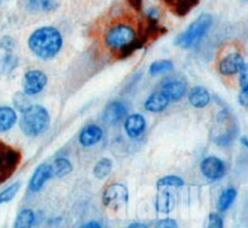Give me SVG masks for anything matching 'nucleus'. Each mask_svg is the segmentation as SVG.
I'll list each match as a JSON object with an SVG mask.
<instances>
[{"label":"nucleus","mask_w":248,"mask_h":228,"mask_svg":"<svg viewBox=\"0 0 248 228\" xmlns=\"http://www.w3.org/2000/svg\"><path fill=\"white\" fill-rule=\"evenodd\" d=\"M52 177V170L51 165L41 164L34 171L33 176L31 177L28 188L31 192H39L44 187V184Z\"/></svg>","instance_id":"11"},{"label":"nucleus","mask_w":248,"mask_h":228,"mask_svg":"<svg viewBox=\"0 0 248 228\" xmlns=\"http://www.w3.org/2000/svg\"><path fill=\"white\" fill-rule=\"evenodd\" d=\"M205 228H224V222L219 213L212 212L208 216L207 225Z\"/></svg>","instance_id":"29"},{"label":"nucleus","mask_w":248,"mask_h":228,"mask_svg":"<svg viewBox=\"0 0 248 228\" xmlns=\"http://www.w3.org/2000/svg\"><path fill=\"white\" fill-rule=\"evenodd\" d=\"M128 203V189L123 183L109 184L103 193V204L113 210L126 206Z\"/></svg>","instance_id":"6"},{"label":"nucleus","mask_w":248,"mask_h":228,"mask_svg":"<svg viewBox=\"0 0 248 228\" xmlns=\"http://www.w3.org/2000/svg\"><path fill=\"white\" fill-rule=\"evenodd\" d=\"M2 1H6V0H0V2H2Z\"/></svg>","instance_id":"40"},{"label":"nucleus","mask_w":248,"mask_h":228,"mask_svg":"<svg viewBox=\"0 0 248 228\" xmlns=\"http://www.w3.org/2000/svg\"><path fill=\"white\" fill-rule=\"evenodd\" d=\"M237 196V191L235 188H227L222 192V194L218 198V203H217V209L218 211L220 212H224L227 211L230 206L232 205V203L235 201Z\"/></svg>","instance_id":"19"},{"label":"nucleus","mask_w":248,"mask_h":228,"mask_svg":"<svg viewBox=\"0 0 248 228\" xmlns=\"http://www.w3.org/2000/svg\"><path fill=\"white\" fill-rule=\"evenodd\" d=\"M17 121V114L11 107H0V132L11 130Z\"/></svg>","instance_id":"17"},{"label":"nucleus","mask_w":248,"mask_h":228,"mask_svg":"<svg viewBox=\"0 0 248 228\" xmlns=\"http://www.w3.org/2000/svg\"><path fill=\"white\" fill-rule=\"evenodd\" d=\"M47 84V77L44 72L38 69H31L24 74L23 79V92L28 96L36 95L43 91Z\"/></svg>","instance_id":"7"},{"label":"nucleus","mask_w":248,"mask_h":228,"mask_svg":"<svg viewBox=\"0 0 248 228\" xmlns=\"http://www.w3.org/2000/svg\"><path fill=\"white\" fill-rule=\"evenodd\" d=\"M103 137V130L98 125H87L84 130L80 132L79 141L84 147H91L97 145Z\"/></svg>","instance_id":"13"},{"label":"nucleus","mask_w":248,"mask_h":228,"mask_svg":"<svg viewBox=\"0 0 248 228\" xmlns=\"http://www.w3.org/2000/svg\"><path fill=\"white\" fill-rule=\"evenodd\" d=\"M113 169V163L108 158H103V159L99 160L93 167V175L94 177H97L98 179H103L108 176L111 172Z\"/></svg>","instance_id":"22"},{"label":"nucleus","mask_w":248,"mask_h":228,"mask_svg":"<svg viewBox=\"0 0 248 228\" xmlns=\"http://www.w3.org/2000/svg\"><path fill=\"white\" fill-rule=\"evenodd\" d=\"M244 65V57L240 53H229L219 62V72L223 75H234L241 70Z\"/></svg>","instance_id":"10"},{"label":"nucleus","mask_w":248,"mask_h":228,"mask_svg":"<svg viewBox=\"0 0 248 228\" xmlns=\"http://www.w3.org/2000/svg\"><path fill=\"white\" fill-rule=\"evenodd\" d=\"M21 160L18 150L0 141V183L9 179L17 169Z\"/></svg>","instance_id":"5"},{"label":"nucleus","mask_w":248,"mask_h":228,"mask_svg":"<svg viewBox=\"0 0 248 228\" xmlns=\"http://www.w3.org/2000/svg\"><path fill=\"white\" fill-rule=\"evenodd\" d=\"M184 184L183 179L178 176H174V175H169V176H165L162 179H160L156 182L157 188H170V187H182Z\"/></svg>","instance_id":"27"},{"label":"nucleus","mask_w":248,"mask_h":228,"mask_svg":"<svg viewBox=\"0 0 248 228\" xmlns=\"http://www.w3.org/2000/svg\"><path fill=\"white\" fill-rule=\"evenodd\" d=\"M155 228H178V223L172 218H164L156 223Z\"/></svg>","instance_id":"32"},{"label":"nucleus","mask_w":248,"mask_h":228,"mask_svg":"<svg viewBox=\"0 0 248 228\" xmlns=\"http://www.w3.org/2000/svg\"><path fill=\"white\" fill-rule=\"evenodd\" d=\"M28 7L31 11L51 12L56 10L57 5L53 0H28Z\"/></svg>","instance_id":"23"},{"label":"nucleus","mask_w":248,"mask_h":228,"mask_svg":"<svg viewBox=\"0 0 248 228\" xmlns=\"http://www.w3.org/2000/svg\"><path fill=\"white\" fill-rule=\"evenodd\" d=\"M15 45H16V41H15L11 36L5 35L0 39V48H1L2 50L6 51V52H10V51L14 50Z\"/></svg>","instance_id":"30"},{"label":"nucleus","mask_w":248,"mask_h":228,"mask_svg":"<svg viewBox=\"0 0 248 228\" xmlns=\"http://www.w3.org/2000/svg\"><path fill=\"white\" fill-rule=\"evenodd\" d=\"M239 101L242 106L248 107V89L242 90L239 95Z\"/></svg>","instance_id":"34"},{"label":"nucleus","mask_w":248,"mask_h":228,"mask_svg":"<svg viewBox=\"0 0 248 228\" xmlns=\"http://www.w3.org/2000/svg\"><path fill=\"white\" fill-rule=\"evenodd\" d=\"M186 84L181 79L167 80L162 84L161 94L165 95L169 101H178L186 95Z\"/></svg>","instance_id":"9"},{"label":"nucleus","mask_w":248,"mask_h":228,"mask_svg":"<svg viewBox=\"0 0 248 228\" xmlns=\"http://www.w3.org/2000/svg\"><path fill=\"white\" fill-rule=\"evenodd\" d=\"M63 45L62 34L57 28L51 26L41 27L34 31L28 39V46L31 52L41 60L53 58Z\"/></svg>","instance_id":"1"},{"label":"nucleus","mask_w":248,"mask_h":228,"mask_svg":"<svg viewBox=\"0 0 248 228\" xmlns=\"http://www.w3.org/2000/svg\"><path fill=\"white\" fill-rule=\"evenodd\" d=\"M128 2H130V4L132 5L136 10H140V7H142L143 0H128Z\"/></svg>","instance_id":"36"},{"label":"nucleus","mask_w":248,"mask_h":228,"mask_svg":"<svg viewBox=\"0 0 248 228\" xmlns=\"http://www.w3.org/2000/svg\"><path fill=\"white\" fill-rule=\"evenodd\" d=\"M50 124V115L48 112L39 104L29 106L26 111L22 112V116L19 119V128L26 136H38L43 133Z\"/></svg>","instance_id":"2"},{"label":"nucleus","mask_w":248,"mask_h":228,"mask_svg":"<svg viewBox=\"0 0 248 228\" xmlns=\"http://www.w3.org/2000/svg\"><path fill=\"white\" fill-rule=\"evenodd\" d=\"M173 69V63L169 60H161L153 62L149 68V73L152 75H159L164 74V73H169Z\"/></svg>","instance_id":"24"},{"label":"nucleus","mask_w":248,"mask_h":228,"mask_svg":"<svg viewBox=\"0 0 248 228\" xmlns=\"http://www.w3.org/2000/svg\"><path fill=\"white\" fill-rule=\"evenodd\" d=\"M169 99L162 95L161 92H155V94L150 95L145 101L144 107L148 112H153V113H157V112H162L167 106H169Z\"/></svg>","instance_id":"18"},{"label":"nucleus","mask_w":248,"mask_h":228,"mask_svg":"<svg viewBox=\"0 0 248 228\" xmlns=\"http://www.w3.org/2000/svg\"><path fill=\"white\" fill-rule=\"evenodd\" d=\"M201 172L206 179L216 181L224 176L225 164L217 157H207L201 163Z\"/></svg>","instance_id":"8"},{"label":"nucleus","mask_w":248,"mask_h":228,"mask_svg":"<svg viewBox=\"0 0 248 228\" xmlns=\"http://www.w3.org/2000/svg\"><path fill=\"white\" fill-rule=\"evenodd\" d=\"M160 192L157 193L155 199V208L159 212L169 213L174 208V198L166 188H159Z\"/></svg>","instance_id":"15"},{"label":"nucleus","mask_w":248,"mask_h":228,"mask_svg":"<svg viewBox=\"0 0 248 228\" xmlns=\"http://www.w3.org/2000/svg\"><path fill=\"white\" fill-rule=\"evenodd\" d=\"M126 133L131 138H138L145 130V119L142 114H132L125 121Z\"/></svg>","instance_id":"14"},{"label":"nucleus","mask_w":248,"mask_h":228,"mask_svg":"<svg viewBox=\"0 0 248 228\" xmlns=\"http://www.w3.org/2000/svg\"><path fill=\"white\" fill-rule=\"evenodd\" d=\"M165 1L170 2V4H171V5H173V4H174V2H176V1H177V0H165Z\"/></svg>","instance_id":"39"},{"label":"nucleus","mask_w":248,"mask_h":228,"mask_svg":"<svg viewBox=\"0 0 248 228\" xmlns=\"http://www.w3.org/2000/svg\"><path fill=\"white\" fill-rule=\"evenodd\" d=\"M19 188H21V183H19V182H15V183L10 184L6 188L2 189V191L0 192V205L11 201L12 199L16 196V194L18 193Z\"/></svg>","instance_id":"25"},{"label":"nucleus","mask_w":248,"mask_h":228,"mask_svg":"<svg viewBox=\"0 0 248 228\" xmlns=\"http://www.w3.org/2000/svg\"><path fill=\"white\" fill-rule=\"evenodd\" d=\"M80 228H102V226L97 221H89V222L84 223Z\"/></svg>","instance_id":"35"},{"label":"nucleus","mask_w":248,"mask_h":228,"mask_svg":"<svg viewBox=\"0 0 248 228\" xmlns=\"http://www.w3.org/2000/svg\"><path fill=\"white\" fill-rule=\"evenodd\" d=\"M127 228H148V227H147V225H144V223L133 222V223H131Z\"/></svg>","instance_id":"37"},{"label":"nucleus","mask_w":248,"mask_h":228,"mask_svg":"<svg viewBox=\"0 0 248 228\" xmlns=\"http://www.w3.org/2000/svg\"><path fill=\"white\" fill-rule=\"evenodd\" d=\"M213 18L210 14H203L199 16L186 31L179 34L174 40L178 48L191 49L198 45L201 39L207 34L210 28L212 27Z\"/></svg>","instance_id":"3"},{"label":"nucleus","mask_w":248,"mask_h":228,"mask_svg":"<svg viewBox=\"0 0 248 228\" xmlns=\"http://www.w3.org/2000/svg\"><path fill=\"white\" fill-rule=\"evenodd\" d=\"M137 38V33L130 24L119 23L107 31L104 35V41L109 49L115 51H121L124 48L130 45Z\"/></svg>","instance_id":"4"},{"label":"nucleus","mask_w":248,"mask_h":228,"mask_svg":"<svg viewBox=\"0 0 248 228\" xmlns=\"http://www.w3.org/2000/svg\"><path fill=\"white\" fill-rule=\"evenodd\" d=\"M14 103L15 106H16V108L21 112L26 111V109L31 106V102H29L28 99V95L24 94V92H18V94L15 95Z\"/></svg>","instance_id":"28"},{"label":"nucleus","mask_w":248,"mask_h":228,"mask_svg":"<svg viewBox=\"0 0 248 228\" xmlns=\"http://www.w3.org/2000/svg\"><path fill=\"white\" fill-rule=\"evenodd\" d=\"M35 221V213L31 209H23L18 212L15 220L14 228H31Z\"/></svg>","instance_id":"21"},{"label":"nucleus","mask_w":248,"mask_h":228,"mask_svg":"<svg viewBox=\"0 0 248 228\" xmlns=\"http://www.w3.org/2000/svg\"><path fill=\"white\" fill-rule=\"evenodd\" d=\"M16 65H17V60L15 56H12V55L5 56L4 62H2V65H4L5 70H7V72H9V70L14 69V68L16 67Z\"/></svg>","instance_id":"33"},{"label":"nucleus","mask_w":248,"mask_h":228,"mask_svg":"<svg viewBox=\"0 0 248 228\" xmlns=\"http://www.w3.org/2000/svg\"><path fill=\"white\" fill-rule=\"evenodd\" d=\"M240 86L242 90L248 89V65L245 63L244 67L240 70Z\"/></svg>","instance_id":"31"},{"label":"nucleus","mask_w":248,"mask_h":228,"mask_svg":"<svg viewBox=\"0 0 248 228\" xmlns=\"http://www.w3.org/2000/svg\"><path fill=\"white\" fill-rule=\"evenodd\" d=\"M126 114H127V109H126L125 104L121 102H111L104 108L103 120L109 125H114L123 120Z\"/></svg>","instance_id":"12"},{"label":"nucleus","mask_w":248,"mask_h":228,"mask_svg":"<svg viewBox=\"0 0 248 228\" xmlns=\"http://www.w3.org/2000/svg\"><path fill=\"white\" fill-rule=\"evenodd\" d=\"M198 4L199 0H177L173 4V10L178 16H184Z\"/></svg>","instance_id":"26"},{"label":"nucleus","mask_w":248,"mask_h":228,"mask_svg":"<svg viewBox=\"0 0 248 228\" xmlns=\"http://www.w3.org/2000/svg\"><path fill=\"white\" fill-rule=\"evenodd\" d=\"M211 101L210 92L202 86H196L189 92V102L195 108H205Z\"/></svg>","instance_id":"16"},{"label":"nucleus","mask_w":248,"mask_h":228,"mask_svg":"<svg viewBox=\"0 0 248 228\" xmlns=\"http://www.w3.org/2000/svg\"><path fill=\"white\" fill-rule=\"evenodd\" d=\"M241 143L248 149V138L247 137H242L241 138Z\"/></svg>","instance_id":"38"},{"label":"nucleus","mask_w":248,"mask_h":228,"mask_svg":"<svg viewBox=\"0 0 248 228\" xmlns=\"http://www.w3.org/2000/svg\"><path fill=\"white\" fill-rule=\"evenodd\" d=\"M51 170H52V177H57V179H62V177L67 176L70 174L73 170L72 163L65 158H57L52 165H51Z\"/></svg>","instance_id":"20"}]
</instances>
